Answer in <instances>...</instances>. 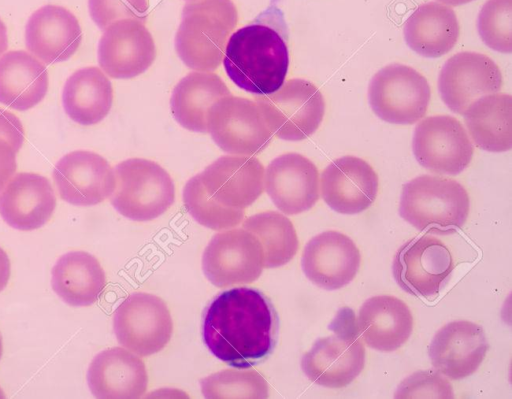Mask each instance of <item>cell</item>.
<instances>
[{"label": "cell", "instance_id": "cell-1", "mask_svg": "<svg viewBox=\"0 0 512 399\" xmlns=\"http://www.w3.org/2000/svg\"><path fill=\"white\" fill-rule=\"evenodd\" d=\"M277 331L273 304L255 288L225 290L203 312L204 344L216 358L236 369H248L265 360L276 345Z\"/></svg>", "mask_w": 512, "mask_h": 399}, {"label": "cell", "instance_id": "cell-2", "mask_svg": "<svg viewBox=\"0 0 512 399\" xmlns=\"http://www.w3.org/2000/svg\"><path fill=\"white\" fill-rule=\"evenodd\" d=\"M268 21L269 8L259 21L233 32L222 59L228 78L240 89L259 96L278 90L289 67L286 41Z\"/></svg>", "mask_w": 512, "mask_h": 399}, {"label": "cell", "instance_id": "cell-3", "mask_svg": "<svg viewBox=\"0 0 512 399\" xmlns=\"http://www.w3.org/2000/svg\"><path fill=\"white\" fill-rule=\"evenodd\" d=\"M237 21V9L231 0L186 3L175 35V50L179 58L194 70H216Z\"/></svg>", "mask_w": 512, "mask_h": 399}, {"label": "cell", "instance_id": "cell-4", "mask_svg": "<svg viewBox=\"0 0 512 399\" xmlns=\"http://www.w3.org/2000/svg\"><path fill=\"white\" fill-rule=\"evenodd\" d=\"M470 200L454 179L421 175L403 185L400 216L420 231L455 232L469 215Z\"/></svg>", "mask_w": 512, "mask_h": 399}, {"label": "cell", "instance_id": "cell-5", "mask_svg": "<svg viewBox=\"0 0 512 399\" xmlns=\"http://www.w3.org/2000/svg\"><path fill=\"white\" fill-rule=\"evenodd\" d=\"M112 206L134 221H149L164 214L175 201V185L159 164L144 158H130L114 168Z\"/></svg>", "mask_w": 512, "mask_h": 399}, {"label": "cell", "instance_id": "cell-6", "mask_svg": "<svg viewBox=\"0 0 512 399\" xmlns=\"http://www.w3.org/2000/svg\"><path fill=\"white\" fill-rule=\"evenodd\" d=\"M273 135L286 141H301L316 132L325 114L321 91L305 79H291L275 92L255 98Z\"/></svg>", "mask_w": 512, "mask_h": 399}, {"label": "cell", "instance_id": "cell-7", "mask_svg": "<svg viewBox=\"0 0 512 399\" xmlns=\"http://www.w3.org/2000/svg\"><path fill=\"white\" fill-rule=\"evenodd\" d=\"M368 95L373 112L381 120L409 125L425 116L431 90L427 79L414 68L390 64L373 76Z\"/></svg>", "mask_w": 512, "mask_h": 399}, {"label": "cell", "instance_id": "cell-8", "mask_svg": "<svg viewBox=\"0 0 512 399\" xmlns=\"http://www.w3.org/2000/svg\"><path fill=\"white\" fill-rule=\"evenodd\" d=\"M336 321L335 334L318 339L301 359V368L315 384L327 388L349 385L363 370L365 348L357 324Z\"/></svg>", "mask_w": 512, "mask_h": 399}, {"label": "cell", "instance_id": "cell-9", "mask_svg": "<svg viewBox=\"0 0 512 399\" xmlns=\"http://www.w3.org/2000/svg\"><path fill=\"white\" fill-rule=\"evenodd\" d=\"M113 329L124 348L139 356H149L161 351L170 341L173 322L160 297L134 292L114 311Z\"/></svg>", "mask_w": 512, "mask_h": 399}, {"label": "cell", "instance_id": "cell-10", "mask_svg": "<svg viewBox=\"0 0 512 399\" xmlns=\"http://www.w3.org/2000/svg\"><path fill=\"white\" fill-rule=\"evenodd\" d=\"M207 131L222 151L234 155L258 154L273 137L256 102L232 95L220 98L211 106Z\"/></svg>", "mask_w": 512, "mask_h": 399}, {"label": "cell", "instance_id": "cell-11", "mask_svg": "<svg viewBox=\"0 0 512 399\" xmlns=\"http://www.w3.org/2000/svg\"><path fill=\"white\" fill-rule=\"evenodd\" d=\"M412 150L422 167L444 175L461 173L474 153L464 126L449 115L429 116L419 122L414 129Z\"/></svg>", "mask_w": 512, "mask_h": 399}, {"label": "cell", "instance_id": "cell-12", "mask_svg": "<svg viewBox=\"0 0 512 399\" xmlns=\"http://www.w3.org/2000/svg\"><path fill=\"white\" fill-rule=\"evenodd\" d=\"M263 268L261 244L243 228L214 235L202 256L204 275L220 288L252 283L260 277Z\"/></svg>", "mask_w": 512, "mask_h": 399}, {"label": "cell", "instance_id": "cell-13", "mask_svg": "<svg viewBox=\"0 0 512 399\" xmlns=\"http://www.w3.org/2000/svg\"><path fill=\"white\" fill-rule=\"evenodd\" d=\"M453 269L450 250L431 235L414 237L403 244L392 264L397 284L405 292L427 299L437 296Z\"/></svg>", "mask_w": 512, "mask_h": 399}, {"label": "cell", "instance_id": "cell-14", "mask_svg": "<svg viewBox=\"0 0 512 399\" xmlns=\"http://www.w3.org/2000/svg\"><path fill=\"white\" fill-rule=\"evenodd\" d=\"M502 74L488 56L471 51L459 52L443 65L438 89L442 101L454 113L463 115L477 99L498 92Z\"/></svg>", "mask_w": 512, "mask_h": 399}, {"label": "cell", "instance_id": "cell-15", "mask_svg": "<svg viewBox=\"0 0 512 399\" xmlns=\"http://www.w3.org/2000/svg\"><path fill=\"white\" fill-rule=\"evenodd\" d=\"M98 63L115 79H130L144 73L154 62V39L143 21L121 19L110 24L98 43Z\"/></svg>", "mask_w": 512, "mask_h": 399}, {"label": "cell", "instance_id": "cell-16", "mask_svg": "<svg viewBox=\"0 0 512 399\" xmlns=\"http://www.w3.org/2000/svg\"><path fill=\"white\" fill-rule=\"evenodd\" d=\"M60 197L76 206H91L111 196L115 188L114 170L101 155L75 150L64 155L53 169Z\"/></svg>", "mask_w": 512, "mask_h": 399}, {"label": "cell", "instance_id": "cell-17", "mask_svg": "<svg viewBox=\"0 0 512 399\" xmlns=\"http://www.w3.org/2000/svg\"><path fill=\"white\" fill-rule=\"evenodd\" d=\"M360 252L347 235L328 230L305 245L301 266L305 276L325 290H337L349 284L360 267Z\"/></svg>", "mask_w": 512, "mask_h": 399}, {"label": "cell", "instance_id": "cell-18", "mask_svg": "<svg viewBox=\"0 0 512 399\" xmlns=\"http://www.w3.org/2000/svg\"><path fill=\"white\" fill-rule=\"evenodd\" d=\"M198 175L208 196L229 208L244 209L264 191V166L252 156H221Z\"/></svg>", "mask_w": 512, "mask_h": 399}, {"label": "cell", "instance_id": "cell-19", "mask_svg": "<svg viewBox=\"0 0 512 399\" xmlns=\"http://www.w3.org/2000/svg\"><path fill=\"white\" fill-rule=\"evenodd\" d=\"M264 186L281 212L299 214L311 209L319 199L318 169L299 153H285L268 165Z\"/></svg>", "mask_w": 512, "mask_h": 399}, {"label": "cell", "instance_id": "cell-20", "mask_svg": "<svg viewBox=\"0 0 512 399\" xmlns=\"http://www.w3.org/2000/svg\"><path fill=\"white\" fill-rule=\"evenodd\" d=\"M378 184V175L368 162L346 155L333 160L323 170L321 195L332 210L357 214L374 202Z\"/></svg>", "mask_w": 512, "mask_h": 399}, {"label": "cell", "instance_id": "cell-21", "mask_svg": "<svg viewBox=\"0 0 512 399\" xmlns=\"http://www.w3.org/2000/svg\"><path fill=\"white\" fill-rule=\"evenodd\" d=\"M488 343L483 328L470 321H452L439 329L429 346L433 367L459 380L472 375L484 360Z\"/></svg>", "mask_w": 512, "mask_h": 399}, {"label": "cell", "instance_id": "cell-22", "mask_svg": "<svg viewBox=\"0 0 512 399\" xmlns=\"http://www.w3.org/2000/svg\"><path fill=\"white\" fill-rule=\"evenodd\" d=\"M81 41L78 19L62 6L40 7L32 13L25 27L26 48L46 64L67 61L76 53Z\"/></svg>", "mask_w": 512, "mask_h": 399}, {"label": "cell", "instance_id": "cell-23", "mask_svg": "<svg viewBox=\"0 0 512 399\" xmlns=\"http://www.w3.org/2000/svg\"><path fill=\"white\" fill-rule=\"evenodd\" d=\"M55 207L56 197L49 179L37 173H17L0 193V215L18 230L42 227Z\"/></svg>", "mask_w": 512, "mask_h": 399}, {"label": "cell", "instance_id": "cell-24", "mask_svg": "<svg viewBox=\"0 0 512 399\" xmlns=\"http://www.w3.org/2000/svg\"><path fill=\"white\" fill-rule=\"evenodd\" d=\"M87 382L91 393L102 399L141 397L147 389L148 375L139 355L113 347L98 353L91 361Z\"/></svg>", "mask_w": 512, "mask_h": 399}, {"label": "cell", "instance_id": "cell-25", "mask_svg": "<svg viewBox=\"0 0 512 399\" xmlns=\"http://www.w3.org/2000/svg\"><path fill=\"white\" fill-rule=\"evenodd\" d=\"M357 328L369 347L392 352L409 339L413 317L402 300L394 296H374L361 306Z\"/></svg>", "mask_w": 512, "mask_h": 399}, {"label": "cell", "instance_id": "cell-26", "mask_svg": "<svg viewBox=\"0 0 512 399\" xmlns=\"http://www.w3.org/2000/svg\"><path fill=\"white\" fill-rule=\"evenodd\" d=\"M403 34L415 53L437 58L447 54L456 44L460 26L454 10L441 3L421 4L407 18Z\"/></svg>", "mask_w": 512, "mask_h": 399}, {"label": "cell", "instance_id": "cell-27", "mask_svg": "<svg viewBox=\"0 0 512 399\" xmlns=\"http://www.w3.org/2000/svg\"><path fill=\"white\" fill-rule=\"evenodd\" d=\"M48 71L32 54L8 51L0 58V103L26 111L39 104L48 91Z\"/></svg>", "mask_w": 512, "mask_h": 399}, {"label": "cell", "instance_id": "cell-28", "mask_svg": "<svg viewBox=\"0 0 512 399\" xmlns=\"http://www.w3.org/2000/svg\"><path fill=\"white\" fill-rule=\"evenodd\" d=\"M112 103V83L98 67L80 68L65 81L62 92L64 111L82 126L101 122L108 115Z\"/></svg>", "mask_w": 512, "mask_h": 399}, {"label": "cell", "instance_id": "cell-29", "mask_svg": "<svg viewBox=\"0 0 512 399\" xmlns=\"http://www.w3.org/2000/svg\"><path fill=\"white\" fill-rule=\"evenodd\" d=\"M230 95L225 82L215 73L194 71L183 77L174 87L171 113L183 128L207 133V114L211 106Z\"/></svg>", "mask_w": 512, "mask_h": 399}, {"label": "cell", "instance_id": "cell-30", "mask_svg": "<svg viewBox=\"0 0 512 399\" xmlns=\"http://www.w3.org/2000/svg\"><path fill=\"white\" fill-rule=\"evenodd\" d=\"M51 273L53 291L71 306L92 305L106 286L105 273L99 261L85 251L62 255Z\"/></svg>", "mask_w": 512, "mask_h": 399}, {"label": "cell", "instance_id": "cell-31", "mask_svg": "<svg viewBox=\"0 0 512 399\" xmlns=\"http://www.w3.org/2000/svg\"><path fill=\"white\" fill-rule=\"evenodd\" d=\"M475 145L489 152L512 147V97L497 93L474 101L463 114Z\"/></svg>", "mask_w": 512, "mask_h": 399}, {"label": "cell", "instance_id": "cell-32", "mask_svg": "<svg viewBox=\"0 0 512 399\" xmlns=\"http://www.w3.org/2000/svg\"><path fill=\"white\" fill-rule=\"evenodd\" d=\"M242 228L260 242L264 268L283 266L297 253L299 241L293 223L279 212L254 214L244 221Z\"/></svg>", "mask_w": 512, "mask_h": 399}, {"label": "cell", "instance_id": "cell-33", "mask_svg": "<svg viewBox=\"0 0 512 399\" xmlns=\"http://www.w3.org/2000/svg\"><path fill=\"white\" fill-rule=\"evenodd\" d=\"M183 203L194 220L217 231L237 226L245 214L243 209L225 207L210 198L198 174L185 184Z\"/></svg>", "mask_w": 512, "mask_h": 399}, {"label": "cell", "instance_id": "cell-34", "mask_svg": "<svg viewBox=\"0 0 512 399\" xmlns=\"http://www.w3.org/2000/svg\"><path fill=\"white\" fill-rule=\"evenodd\" d=\"M205 398H267L268 383L255 370L228 369L200 380Z\"/></svg>", "mask_w": 512, "mask_h": 399}, {"label": "cell", "instance_id": "cell-35", "mask_svg": "<svg viewBox=\"0 0 512 399\" xmlns=\"http://www.w3.org/2000/svg\"><path fill=\"white\" fill-rule=\"evenodd\" d=\"M512 0H488L477 18V29L482 41L501 53L512 51Z\"/></svg>", "mask_w": 512, "mask_h": 399}, {"label": "cell", "instance_id": "cell-36", "mask_svg": "<svg viewBox=\"0 0 512 399\" xmlns=\"http://www.w3.org/2000/svg\"><path fill=\"white\" fill-rule=\"evenodd\" d=\"M148 7V0H88L90 16L102 30L121 19L133 18L144 22Z\"/></svg>", "mask_w": 512, "mask_h": 399}, {"label": "cell", "instance_id": "cell-37", "mask_svg": "<svg viewBox=\"0 0 512 399\" xmlns=\"http://www.w3.org/2000/svg\"><path fill=\"white\" fill-rule=\"evenodd\" d=\"M396 398H452L451 384L439 374L417 372L405 379L398 387Z\"/></svg>", "mask_w": 512, "mask_h": 399}, {"label": "cell", "instance_id": "cell-38", "mask_svg": "<svg viewBox=\"0 0 512 399\" xmlns=\"http://www.w3.org/2000/svg\"><path fill=\"white\" fill-rule=\"evenodd\" d=\"M0 138L9 141L18 152L25 140L20 119L13 113L0 108Z\"/></svg>", "mask_w": 512, "mask_h": 399}, {"label": "cell", "instance_id": "cell-39", "mask_svg": "<svg viewBox=\"0 0 512 399\" xmlns=\"http://www.w3.org/2000/svg\"><path fill=\"white\" fill-rule=\"evenodd\" d=\"M16 153L9 141L0 138V191L16 172Z\"/></svg>", "mask_w": 512, "mask_h": 399}, {"label": "cell", "instance_id": "cell-40", "mask_svg": "<svg viewBox=\"0 0 512 399\" xmlns=\"http://www.w3.org/2000/svg\"><path fill=\"white\" fill-rule=\"evenodd\" d=\"M11 265L6 252L0 247V292L6 287L10 278Z\"/></svg>", "mask_w": 512, "mask_h": 399}, {"label": "cell", "instance_id": "cell-41", "mask_svg": "<svg viewBox=\"0 0 512 399\" xmlns=\"http://www.w3.org/2000/svg\"><path fill=\"white\" fill-rule=\"evenodd\" d=\"M8 47L7 28L4 22L0 19V56L6 51Z\"/></svg>", "mask_w": 512, "mask_h": 399}, {"label": "cell", "instance_id": "cell-42", "mask_svg": "<svg viewBox=\"0 0 512 399\" xmlns=\"http://www.w3.org/2000/svg\"><path fill=\"white\" fill-rule=\"evenodd\" d=\"M437 1L444 3L446 5L458 6V5L469 3L473 0H437Z\"/></svg>", "mask_w": 512, "mask_h": 399}, {"label": "cell", "instance_id": "cell-43", "mask_svg": "<svg viewBox=\"0 0 512 399\" xmlns=\"http://www.w3.org/2000/svg\"><path fill=\"white\" fill-rule=\"evenodd\" d=\"M2 353H3V343H2V337L0 334V359H1Z\"/></svg>", "mask_w": 512, "mask_h": 399}]
</instances>
